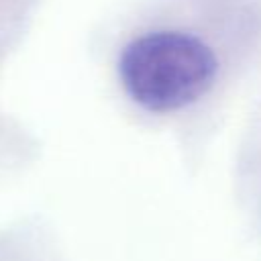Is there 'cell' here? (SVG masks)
I'll return each instance as SVG.
<instances>
[{
  "label": "cell",
  "mask_w": 261,
  "mask_h": 261,
  "mask_svg": "<svg viewBox=\"0 0 261 261\" xmlns=\"http://www.w3.org/2000/svg\"><path fill=\"white\" fill-rule=\"evenodd\" d=\"M216 75V57L186 33H151L128 43L120 55V80L147 110H177L198 100Z\"/></svg>",
  "instance_id": "1"
}]
</instances>
